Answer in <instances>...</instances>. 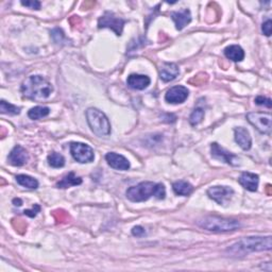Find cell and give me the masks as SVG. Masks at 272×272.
Here are the masks:
<instances>
[{"instance_id":"cell-1","label":"cell","mask_w":272,"mask_h":272,"mask_svg":"<svg viewBox=\"0 0 272 272\" xmlns=\"http://www.w3.org/2000/svg\"><path fill=\"white\" fill-rule=\"evenodd\" d=\"M22 93L25 97L33 100L47 99L53 92V86L44 77L36 75L30 76L23 82Z\"/></svg>"},{"instance_id":"cell-2","label":"cell","mask_w":272,"mask_h":272,"mask_svg":"<svg viewBox=\"0 0 272 272\" xmlns=\"http://www.w3.org/2000/svg\"><path fill=\"white\" fill-rule=\"evenodd\" d=\"M272 248V237H245L228 249V252L233 255H246L251 252L270 251Z\"/></svg>"},{"instance_id":"cell-3","label":"cell","mask_w":272,"mask_h":272,"mask_svg":"<svg viewBox=\"0 0 272 272\" xmlns=\"http://www.w3.org/2000/svg\"><path fill=\"white\" fill-rule=\"evenodd\" d=\"M155 196L158 200H162L166 196L165 186L161 183L142 182L136 186H132L127 191V198L132 202L147 201Z\"/></svg>"},{"instance_id":"cell-4","label":"cell","mask_w":272,"mask_h":272,"mask_svg":"<svg viewBox=\"0 0 272 272\" xmlns=\"http://www.w3.org/2000/svg\"><path fill=\"white\" fill-rule=\"evenodd\" d=\"M197 225L211 232H231L241 227L240 222L236 219L221 218L217 216H208L197 221Z\"/></svg>"},{"instance_id":"cell-5","label":"cell","mask_w":272,"mask_h":272,"mask_svg":"<svg viewBox=\"0 0 272 272\" xmlns=\"http://www.w3.org/2000/svg\"><path fill=\"white\" fill-rule=\"evenodd\" d=\"M86 118L89 128L96 135L108 136L111 134V123L101 111L90 108L86 111Z\"/></svg>"},{"instance_id":"cell-6","label":"cell","mask_w":272,"mask_h":272,"mask_svg":"<svg viewBox=\"0 0 272 272\" xmlns=\"http://www.w3.org/2000/svg\"><path fill=\"white\" fill-rule=\"evenodd\" d=\"M248 121L253 127L259 130L263 134H270L272 128V116L269 113H261V112H252L247 115Z\"/></svg>"},{"instance_id":"cell-7","label":"cell","mask_w":272,"mask_h":272,"mask_svg":"<svg viewBox=\"0 0 272 272\" xmlns=\"http://www.w3.org/2000/svg\"><path fill=\"white\" fill-rule=\"evenodd\" d=\"M124 24H125L124 19L116 16L114 13H111V12L104 13V15H102L98 20L99 29H102V28H108V29L113 30L116 33V36L118 37L121 36Z\"/></svg>"},{"instance_id":"cell-8","label":"cell","mask_w":272,"mask_h":272,"mask_svg":"<svg viewBox=\"0 0 272 272\" xmlns=\"http://www.w3.org/2000/svg\"><path fill=\"white\" fill-rule=\"evenodd\" d=\"M71 153L77 162L81 164L90 163L94 161L95 155L93 149L88 145L83 143H72Z\"/></svg>"},{"instance_id":"cell-9","label":"cell","mask_w":272,"mask_h":272,"mask_svg":"<svg viewBox=\"0 0 272 272\" xmlns=\"http://www.w3.org/2000/svg\"><path fill=\"white\" fill-rule=\"evenodd\" d=\"M207 194L212 200L220 205H226L234 194L233 188L228 186H213L208 188Z\"/></svg>"},{"instance_id":"cell-10","label":"cell","mask_w":272,"mask_h":272,"mask_svg":"<svg viewBox=\"0 0 272 272\" xmlns=\"http://www.w3.org/2000/svg\"><path fill=\"white\" fill-rule=\"evenodd\" d=\"M211 150H212V156L216 159H218V161L225 162L231 166H237L239 164L238 157H237L235 155H233V153L221 148L217 143L212 144Z\"/></svg>"},{"instance_id":"cell-11","label":"cell","mask_w":272,"mask_h":272,"mask_svg":"<svg viewBox=\"0 0 272 272\" xmlns=\"http://www.w3.org/2000/svg\"><path fill=\"white\" fill-rule=\"evenodd\" d=\"M188 95H190V92H188V89L185 86H173L167 90L165 95V100L172 104L183 103L188 98Z\"/></svg>"},{"instance_id":"cell-12","label":"cell","mask_w":272,"mask_h":272,"mask_svg":"<svg viewBox=\"0 0 272 272\" xmlns=\"http://www.w3.org/2000/svg\"><path fill=\"white\" fill-rule=\"evenodd\" d=\"M8 161L13 166H23L29 161V153H28V151L25 148H23L22 146L17 145L10 152Z\"/></svg>"},{"instance_id":"cell-13","label":"cell","mask_w":272,"mask_h":272,"mask_svg":"<svg viewBox=\"0 0 272 272\" xmlns=\"http://www.w3.org/2000/svg\"><path fill=\"white\" fill-rule=\"evenodd\" d=\"M108 164L112 168L117 170H128L130 168V162L123 155L115 152H109L106 155Z\"/></svg>"},{"instance_id":"cell-14","label":"cell","mask_w":272,"mask_h":272,"mask_svg":"<svg viewBox=\"0 0 272 272\" xmlns=\"http://www.w3.org/2000/svg\"><path fill=\"white\" fill-rule=\"evenodd\" d=\"M238 182L243 188H246L247 191L256 192L257 187H259L260 179H259V176H257V174H255V173L243 172L241 176L239 177Z\"/></svg>"},{"instance_id":"cell-15","label":"cell","mask_w":272,"mask_h":272,"mask_svg":"<svg viewBox=\"0 0 272 272\" xmlns=\"http://www.w3.org/2000/svg\"><path fill=\"white\" fill-rule=\"evenodd\" d=\"M150 82H151V80L148 76L137 75V74L130 75L127 79L128 85L131 88L137 89V90H142V89L147 88L150 85Z\"/></svg>"},{"instance_id":"cell-16","label":"cell","mask_w":272,"mask_h":272,"mask_svg":"<svg viewBox=\"0 0 272 272\" xmlns=\"http://www.w3.org/2000/svg\"><path fill=\"white\" fill-rule=\"evenodd\" d=\"M180 74V69L173 63H164L159 69V78L164 82H170L177 78Z\"/></svg>"},{"instance_id":"cell-17","label":"cell","mask_w":272,"mask_h":272,"mask_svg":"<svg viewBox=\"0 0 272 272\" xmlns=\"http://www.w3.org/2000/svg\"><path fill=\"white\" fill-rule=\"evenodd\" d=\"M235 133V141L236 143L240 146V148L242 150H249L252 146V138H251V135L249 133V131L245 128H236L234 130Z\"/></svg>"},{"instance_id":"cell-18","label":"cell","mask_w":272,"mask_h":272,"mask_svg":"<svg viewBox=\"0 0 272 272\" xmlns=\"http://www.w3.org/2000/svg\"><path fill=\"white\" fill-rule=\"evenodd\" d=\"M171 18L176 24V28L178 30H182L192 22V14L188 9H184L179 12H172Z\"/></svg>"},{"instance_id":"cell-19","label":"cell","mask_w":272,"mask_h":272,"mask_svg":"<svg viewBox=\"0 0 272 272\" xmlns=\"http://www.w3.org/2000/svg\"><path fill=\"white\" fill-rule=\"evenodd\" d=\"M226 57L234 62H241L245 59V51L238 45H231L225 49Z\"/></svg>"},{"instance_id":"cell-20","label":"cell","mask_w":272,"mask_h":272,"mask_svg":"<svg viewBox=\"0 0 272 272\" xmlns=\"http://www.w3.org/2000/svg\"><path fill=\"white\" fill-rule=\"evenodd\" d=\"M81 183H82V179L77 177L74 172H71L60 181V182L57 184V187L58 188H68L71 186L80 185Z\"/></svg>"},{"instance_id":"cell-21","label":"cell","mask_w":272,"mask_h":272,"mask_svg":"<svg viewBox=\"0 0 272 272\" xmlns=\"http://www.w3.org/2000/svg\"><path fill=\"white\" fill-rule=\"evenodd\" d=\"M172 188L173 192L179 194V196H188V194H191L194 191V187L192 186V184L185 182V181H178V182L173 183Z\"/></svg>"},{"instance_id":"cell-22","label":"cell","mask_w":272,"mask_h":272,"mask_svg":"<svg viewBox=\"0 0 272 272\" xmlns=\"http://www.w3.org/2000/svg\"><path fill=\"white\" fill-rule=\"evenodd\" d=\"M16 182L24 187L30 188V190H37L39 187L38 180L30 176H26V174H18V176H16Z\"/></svg>"},{"instance_id":"cell-23","label":"cell","mask_w":272,"mask_h":272,"mask_svg":"<svg viewBox=\"0 0 272 272\" xmlns=\"http://www.w3.org/2000/svg\"><path fill=\"white\" fill-rule=\"evenodd\" d=\"M50 109L47 107H36L32 108L29 112H28V116L33 120H39L40 118L46 117L49 115Z\"/></svg>"},{"instance_id":"cell-24","label":"cell","mask_w":272,"mask_h":272,"mask_svg":"<svg viewBox=\"0 0 272 272\" xmlns=\"http://www.w3.org/2000/svg\"><path fill=\"white\" fill-rule=\"evenodd\" d=\"M48 164L53 168H61L65 165V158L60 153L52 152L51 155H48Z\"/></svg>"},{"instance_id":"cell-25","label":"cell","mask_w":272,"mask_h":272,"mask_svg":"<svg viewBox=\"0 0 272 272\" xmlns=\"http://www.w3.org/2000/svg\"><path fill=\"white\" fill-rule=\"evenodd\" d=\"M20 108H17L13 104L6 102L4 100H1L0 102V111L2 114H10V115H18L20 113Z\"/></svg>"},{"instance_id":"cell-26","label":"cell","mask_w":272,"mask_h":272,"mask_svg":"<svg viewBox=\"0 0 272 272\" xmlns=\"http://www.w3.org/2000/svg\"><path fill=\"white\" fill-rule=\"evenodd\" d=\"M203 118H204V111L201 108L194 109V111L193 112L190 117V122L192 125H197L203 120Z\"/></svg>"},{"instance_id":"cell-27","label":"cell","mask_w":272,"mask_h":272,"mask_svg":"<svg viewBox=\"0 0 272 272\" xmlns=\"http://www.w3.org/2000/svg\"><path fill=\"white\" fill-rule=\"evenodd\" d=\"M255 103H256V104H259V106H265V107H267L268 109H271V107H272V101H271V99H269V98H265V97H263V96L256 97V98H255Z\"/></svg>"},{"instance_id":"cell-28","label":"cell","mask_w":272,"mask_h":272,"mask_svg":"<svg viewBox=\"0 0 272 272\" xmlns=\"http://www.w3.org/2000/svg\"><path fill=\"white\" fill-rule=\"evenodd\" d=\"M24 6L30 8L33 10H39L40 9V2L38 0H28V1H22L20 2Z\"/></svg>"},{"instance_id":"cell-29","label":"cell","mask_w":272,"mask_h":272,"mask_svg":"<svg viewBox=\"0 0 272 272\" xmlns=\"http://www.w3.org/2000/svg\"><path fill=\"white\" fill-rule=\"evenodd\" d=\"M262 30H263L264 34L266 37H270L271 36V31H272V22H271V19H267L266 22H265L263 24Z\"/></svg>"},{"instance_id":"cell-30","label":"cell","mask_w":272,"mask_h":272,"mask_svg":"<svg viewBox=\"0 0 272 272\" xmlns=\"http://www.w3.org/2000/svg\"><path fill=\"white\" fill-rule=\"evenodd\" d=\"M39 211H40V206L39 204H34L32 210H26L24 212V214L27 215V216H29V217H31V218H33V217H36Z\"/></svg>"},{"instance_id":"cell-31","label":"cell","mask_w":272,"mask_h":272,"mask_svg":"<svg viewBox=\"0 0 272 272\" xmlns=\"http://www.w3.org/2000/svg\"><path fill=\"white\" fill-rule=\"evenodd\" d=\"M132 234H133L134 236H143L145 234V229L141 226H137V227H134L133 230H132Z\"/></svg>"},{"instance_id":"cell-32","label":"cell","mask_w":272,"mask_h":272,"mask_svg":"<svg viewBox=\"0 0 272 272\" xmlns=\"http://www.w3.org/2000/svg\"><path fill=\"white\" fill-rule=\"evenodd\" d=\"M13 203H14V205H16V206H20V205L23 204V201L20 200V199H14L13 200Z\"/></svg>"}]
</instances>
